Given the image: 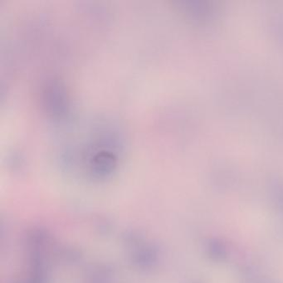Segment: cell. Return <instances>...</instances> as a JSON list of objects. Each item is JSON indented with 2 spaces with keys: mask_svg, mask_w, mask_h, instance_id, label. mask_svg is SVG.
Instances as JSON below:
<instances>
[{
  "mask_svg": "<svg viewBox=\"0 0 283 283\" xmlns=\"http://www.w3.org/2000/svg\"><path fill=\"white\" fill-rule=\"evenodd\" d=\"M59 246L44 227L28 230L23 239L24 271L12 283H52L53 263L59 262Z\"/></svg>",
  "mask_w": 283,
  "mask_h": 283,
  "instance_id": "6da1fadb",
  "label": "cell"
},
{
  "mask_svg": "<svg viewBox=\"0 0 283 283\" xmlns=\"http://www.w3.org/2000/svg\"><path fill=\"white\" fill-rule=\"evenodd\" d=\"M122 243L130 263L141 272H150L158 266L161 252L158 245L144 233L126 230L122 234Z\"/></svg>",
  "mask_w": 283,
  "mask_h": 283,
  "instance_id": "7a4b0ae2",
  "label": "cell"
},
{
  "mask_svg": "<svg viewBox=\"0 0 283 283\" xmlns=\"http://www.w3.org/2000/svg\"><path fill=\"white\" fill-rule=\"evenodd\" d=\"M45 107L51 113H64L67 106V97L64 88L58 81H48L43 88Z\"/></svg>",
  "mask_w": 283,
  "mask_h": 283,
  "instance_id": "3957f363",
  "label": "cell"
},
{
  "mask_svg": "<svg viewBox=\"0 0 283 283\" xmlns=\"http://www.w3.org/2000/svg\"><path fill=\"white\" fill-rule=\"evenodd\" d=\"M205 253L209 259L214 262H223L228 258L229 250L224 241L217 238L209 239L204 246Z\"/></svg>",
  "mask_w": 283,
  "mask_h": 283,
  "instance_id": "277c9868",
  "label": "cell"
},
{
  "mask_svg": "<svg viewBox=\"0 0 283 283\" xmlns=\"http://www.w3.org/2000/svg\"><path fill=\"white\" fill-rule=\"evenodd\" d=\"M271 197L275 207L283 212V185L281 184L275 185L272 187Z\"/></svg>",
  "mask_w": 283,
  "mask_h": 283,
  "instance_id": "5b68a950",
  "label": "cell"
},
{
  "mask_svg": "<svg viewBox=\"0 0 283 283\" xmlns=\"http://www.w3.org/2000/svg\"><path fill=\"white\" fill-rule=\"evenodd\" d=\"M83 283H90V282H87V281H83Z\"/></svg>",
  "mask_w": 283,
  "mask_h": 283,
  "instance_id": "8992f818",
  "label": "cell"
}]
</instances>
